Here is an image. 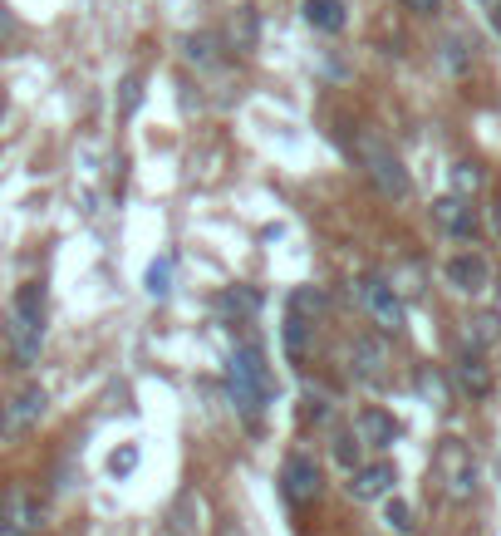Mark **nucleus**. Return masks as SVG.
Segmentation results:
<instances>
[{
	"label": "nucleus",
	"mask_w": 501,
	"mask_h": 536,
	"mask_svg": "<svg viewBox=\"0 0 501 536\" xmlns=\"http://www.w3.org/2000/svg\"><path fill=\"white\" fill-rule=\"evenodd\" d=\"M5 350L20 369H30L40 350H45V286L40 281H25L15 296H10V310H5Z\"/></svg>",
	"instance_id": "obj_1"
},
{
	"label": "nucleus",
	"mask_w": 501,
	"mask_h": 536,
	"mask_svg": "<svg viewBox=\"0 0 501 536\" xmlns=\"http://www.w3.org/2000/svg\"><path fill=\"white\" fill-rule=\"evenodd\" d=\"M226 389H231V404L241 409V414L261 418V409L276 399V384H271V364H266V350L261 345H241L231 364H226Z\"/></svg>",
	"instance_id": "obj_2"
},
{
	"label": "nucleus",
	"mask_w": 501,
	"mask_h": 536,
	"mask_svg": "<svg viewBox=\"0 0 501 536\" xmlns=\"http://www.w3.org/2000/svg\"><path fill=\"white\" fill-rule=\"evenodd\" d=\"M433 473L443 482V492L452 502H472L477 497V453L462 438H443L433 448Z\"/></svg>",
	"instance_id": "obj_3"
},
{
	"label": "nucleus",
	"mask_w": 501,
	"mask_h": 536,
	"mask_svg": "<svg viewBox=\"0 0 501 536\" xmlns=\"http://www.w3.org/2000/svg\"><path fill=\"white\" fill-rule=\"evenodd\" d=\"M359 158H364L369 178H374V187H379L384 197H408V192H413L408 168L398 163V153H393V148H384L379 138H359Z\"/></svg>",
	"instance_id": "obj_4"
},
{
	"label": "nucleus",
	"mask_w": 501,
	"mask_h": 536,
	"mask_svg": "<svg viewBox=\"0 0 501 536\" xmlns=\"http://www.w3.org/2000/svg\"><path fill=\"white\" fill-rule=\"evenodd\" d=\"M320 487H325V477H320V463H315L310 453H290V458H285L280 492H285L290 507H310V502L320 497Z\"/></svg>",
	"instance_id": "obj_5"
},
{
	"label": "nucleus",
	"mask_w": 501,
	"mask_h": 536,
	"mask_svg": "<svg viewBox=\"0 0 501 536\" xmlns=\"http://www.w3.org/2000/svg\"><path fill=\"white\" fill-rule=\"evenodd\" d=\"M354 291H359L364 310L374 315V325H379V330H389V335L403 330V300H398V291H393V281H384V276H364Z\"/></svg>",
	"instance_id": "obj_6"
},
{
	"label": "nucleus",
	"mask_w": 501,
	"mask_h": 536,
	"mask_svg": "<svg viewBox=\"0 0 501 536\" xmlns=\"http://www.w3.org/2000/svg\"><path fill=\"white\" fill-rule=\"evenodd\" d=\"M50 409V394L40 389V384H30V389H20L10 404H0V438H20V433H30L40 418Z\"/></svg>",
	"instance_id": "obj_7"
},
{
	"label": "nucleus",
	"mask_w": 501,
	"mask_h": 536,
	"mask_svg": "<svg viewBox=\"0 0 501 536\" xmlns=\"http://www.w3.org/2000/svg\"><path fill=\"white\" fill-rule=\"evenodd\" d=\"M0 517L10 522V527H20V532H40L45 527V502H40V492L35 487H25V482H10L5 492H0Z\"/></svg>",
	"instance_id": "obj_8"
},
{
	"label": "nucleus",
	"mask_w": 501,
	"mask_h": 536,
	"mask_svg": "<svg viewBox=\"0 0 501 536\" xmlns=\"http://www.w3.org/2000/svg\"><path fill=\"white\" fill-rule=\"evenodd\" d=\"M443 281L452 291H462V296H482V291L492 286V266H487V256L462 251V256H452L443 266Z\"/></svg>",
	"instance_id": "obj_9"
},
{
	"label": "nucleus",
	"mask_w": 501,
	"mask_h": 536,
	"mask_svg": "<svg viewBox=\"0 0 501 536\" xmlns=\"http://www.w3.org/2000/svg\"><path fill=\"white\" fill-rule=\"evenodd\" d=\"M433 222H438V232H443V237H457V241L477 237V212H472V202H467V197H457V192H447V197L433 202Z\"/></svg>",
	"instance_id": "obj_10"
},
{
	"label": "nucleus",
	"mask_w": 501,
	"mask_h": 536,
	"mask_svg": "<svg viewBox=\"0 0 501 536\" xmlns=\"http://www.w3.org/2000/svg\"><path fill=\"white\" fill-rule=\"evenodd\" d=\"M349 369H354V379L379 384V379L389 374V345H384L379 335H359V340L349 345Z\"/></svg>",
	"instance_id": "obj_11"
},
{
	"label": "nucleus",
	"mask_w": 501,
	"mask_h": 536,
	"mask_svg": "<svg viewBox=\"0 0 501 536\" xmlns=\"http://www.w3.org/2000/svg\"><path fill=\"white\" fill-rule=\"evenodd\" d=\"M398 473H393V463H364V468H354L349 473V497L354 502H379V497H389Z\"/></svg>",
	"instance_id": "obj_12"
},
{
	"label": "nucleus",
	"mask_w": 501,
	"mask_h": 536,
	"mask_svg": "<svg viewBox=\"0 0 501 536\" xmlns=\"http://www.w3.org/2000/svg\"><path fill=\"white\" fill-rule=\"evenodd\" d=\"M354 438H359V448H393L398 443V423L384 409H359L354 414Z\"/></svg>",
	"instance_id": "obj_13"
},
{
	"label": "nucleus",
	"mask_w": 501,
	"mask_h": 536,
	"mask_svg": "<svg viewBox=\"0 0 501 536\" xmlns=\"http://www.w3.org/2000/svg\"><path fill=\"white\" fill-rule=\"evenodd\" d=\"M452 379H457V389L472 394V399H487V394H492V364L482 355H467V350H462V359L452 364Z\"/></svg>",
	"instance_id": "obj_14"
},
{
	"label": "nucleus",
	"mask_w": 501,
	"mask_h": 536,
	"mask_svg": "<svg viewBox=\"0 0 501 536\" xmlns=\"http://www.w3.org/2000/svg\"><path fill=\"white\" fill-rule=\"evenodd\" d=\"M207 507H202V497L187 487L182 497H177V507H172V536H207Z\"/></svg>",
	"instance_id": "obj_15"
},
{
	"label": "nucleus",
	"mask_w": 501,
	"mask_h": 536,
	"mask_svg": "<svg viewBox=\"0 0 501 536\" xmlns=\"http://www.w3.org/2000/svg\"><path fill=\"white\" fill-rule=\"evenodd\" d=\"M280 340H285V355L290 359H305L310 355V345H315V320L300 315V310H290L285 325H280Z\"/></svg>",
	"instance_id": "obj_16"
},
{
	"label": "nucleus",
	"mask_w": 501,
	"mask_h": 536,
	"mask_svg": "<svg viewBox=\"0 0 501 536\" xmlns=\"http://www.w3.org/2000/svg\"><path fill=\"white\" fill-rule=\"evenodd\" d=\"M501 340V315H472L467 325H462V345H467V355H482V350H492Z\"/></svg>",
	"instance_id": "obj_17"
},
{
	"label": "nucleus",
	"mask_w": 501,
	"mask_h": 536,
	"mask_svg": "<svg viewBox=\"0 0 501 536\" xmlns=\"http://www.w3.org/2000/svg\"><path fill=\"white\" fill-rule=\"evenodd\" d=\"M182 60L197 64V69H212L222 60V40L212 30H192V35H182Z\"/></svg>",
	"instance_id": "obj_18"
},
{
	"label": "nucleus",
	"mask_w": 501,
	"mask_h": 536,
	"mask_svg": "<svg viewBox=\"0 0 501 536\" xmlns=\"http://www.w3.org/2000/svg\"><path fill=\"white\" fill-rule=\"evenodd\" d=\"M305 25L310 30H325V35H339L344 30V0H305Z\"/></svg>",
	"instance_id": "obj_19"
},
{
	"label": "nucleus",
	"mask_w": 501,
	"mask_h": 536,
	"mask_svg": "<svg viewBox=\"0 0 501 536\" xmlns=\"http://www.w3.org/2000/svg\"><path fill=\"white\" fill-rule=\"evenodd\" d=\"M256 30H261V20H256V10L251 5H241L236 10V20H231V45L246 55V50H256Z\"/></svg>",
	"instance_id": "obj_20"
},
{
	"label": "nucleus",
	"mask_w": 501,
	"mask_h": 536,
	"mask_svg": "<svg viewBox=\"0 0 501 536\" xmlns=\"http://www.w3.org/2000/svg\"><path fill=\"white\" fill-rule=\"evenodd\" d=\"M143 286H148V296H167V291H172V256H158V261L148 266Z\"/></svg>",
	"instance_id": "obj_21"
},
{
	"label": "nucleus",
	"mask_w": 501,
	"mask_h": 536,
	"mask_svg": "<svg viewBox=\"0 0 501 536\" xmlns=\"http://www.w3.org/2000/svg\"><path fill=\"white\" fill-rule=\"evenodd\" d=\"M384 522H389V532L408 536V532H413V507H408V502H398V497H393L389 507H384Z\"/></svg>",
	"instance_id": "obj_22"
},
{
	"label": "nucleus",
	"mask_w": 501,
	"mask_h": 536,
	"mask_svg": "<svg viewBox=\"0 0 501 536\" xmlns=\"http://www.w3.org/2000/svg\"><path fill=\"white\" fill-rule=\"evenodd\" d=\"M443 64L452 69V74H462V69H467V40H462V35H447L443 40Z\"/></svg>",
	"instance_id": "obj_23"
},
{
	"label": "nucleus",
	"mask_w": 501,
	"mask_h": 536,
	"mask_svg": "<svg viewBox=\"0 0 501 536\" xmlns=\"http://www.w3.org/2000/svg\"><path fill=\"white\" fill-rule=\"evenodd\" d=\"M452 182H457V197L477 192V187H482V173H477V163H457V168H452Z\"/></svg>",
	"instance_id": "obj_24"
},
{
	"label": "nucleus",
	"mask_w": 501,
	"mask_h": 536,
	"mask_svg": "<svg viewBox=\"0 0 501 536\" xmlns=\"http://www.w3.org/2000/svg\"><path fill=\"white\" fill-rule=\"evenodd\" d=\"M334 458H339V463H344V468L354 473V468H359V438H354V433L334 438Z\"/></svg>",
	"instance_id": "obj_25"
},
{
	"label": "nucleus",
	"mask_w": 501,
	"mask_h": 536,
	"mask_svg": "<svg viewBox=\"0 0 501 536\" xmlns=\"http://www.w3.org/2000/svg\"><path fill=\"white\" fill-rule=\"evenodd\" d=\"M305 418H315V423H320V418H330V394H325V389H315V384L305 389Z\"/></svg>",
	"instance_id": "obj_26"
},
{
	"label": "nucleus",
	"mask_w": 501,
	"mask_h": 536,
	"mask_svg": "<svg viewBox=\"0 0 501 536\" xmlns=\"http://www.w3.org/2000/svg\"><path fill=\"white\" fill-rule=\"evenodd\" d=\"M133 468H138V448H133V443H128V448H118V453L109 458V477H128Z\"/></svg>",
	"instance_id": "obj_27"
},
{
	"label": "nucleus",
	"mask_w": 501,
	"mask_h": 536,
	"mask_svg": "<svg viewBox=\"0 0 501 536\" xmlns=\"http://www.w3.org/2000/svg\"><path fill=\"white\" fill-rule=\"evenodd\" d=\"M256 305H261V300L251 296V291H231V296H226V310H241V315H251Z\"/></svg>",
	"instance_id": "obj_28"
},
{
	"label": "nucleus",
	"mask_w": 501,
	"mask_h": 536,
	"mask_svg": "<svg viewBox=\"0 0 501 536\" xmlns=\"http://www.w3.org/2000/svg\"><path fill=\"white\" fill-rule=\"evenodd\" d=\"M138 89H143V84H138V74H128V79H123V114H133V109H138Z\"/></svg>",
	"instance_id": "obj_29"
},
{
	"label": "nucleus",
	"mask_w": 501,
	"mask_h": 536,
	"mask_svg": "<svg viewBox=\"0 0 501 536\" xmlns=\"http://www.w3.org/2000/svg\"><path fill=\"white\" fill-rule=\"evenodd\" d=\"M418 384H423V394H428V399H443V379H438V374H428V369H423V379H418Z\"/></svg>",
	"instance_id": "obj_30"
},
{
	"label": "nucleus",
	"mask_w": 501,
	"mask_h": 536,
	"mask_svg": "<svg viewBox=\"0 0 501 536\" xmlns=\"http://www.w3.org/2000/svg\"><path fill=\"white\" fill-rule=\"evenodd\" d=\"M403 5H408L413 15H438V5H443V0H403Z\"/></svg>",
	"instance_id": "obj_31"
},
{
	"label": "nucleus",
	"mask_w": 501,
	"mask_h": 536,
	"mask_svg": "<svg viewBox=\"0 0 501 536\" xmlns=\"http://www.w3.org/2000/svg\"><path fill=\"white\" fill-rule=\"evenodd\" d=\"M492 237L501 241V197H497V202H492Z\"/></svg>",
	"instance_id": "obj_32"
},
{
	"label": "nucleus",
	"mask_w": 501,
	"mask_h": 536,
	"mask_svg": "<svg viewBox=\"0 0 501 536\" xmlns=\"http://www.w3.org/2000/svg\"><path fill=\"white\" fill-rule=\"evenodd\" d=\"M0 536H30V532H20V527H10V522L0 517Z\"/></svg>",
	"instance_id": "obj_33"
},
{
	"label": "nucleus",
	"mask_w": 501,
	"mask_h": 536,
	"mask_svg": "<svg viewBox=\"0 0 501 536\" xmlns=\"http://www.w3.org/2000/svg\"><path fill=\"white\" fill-rule=\"evenodd\" d=\"M492 25H497V30H501V0H497V5H492Z\"/></svg>",
	"instance_id": "obj_34"
},
{
	"label": "nucleus",
	"mask_w": 501,
	"mask_h": 536,
	"mask_svg": "<svg viewBox=\"0 0 501 536\" xmlns=\"http://www.w3.org/2000/svg\"><path fill=\"white\" fill-rule=\"evenodd\" d=\"M0 128H5V104H0Z\"/></svg>",
	"instance_id": "obj_35"
}]
</instances>
